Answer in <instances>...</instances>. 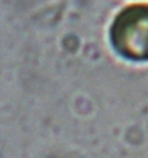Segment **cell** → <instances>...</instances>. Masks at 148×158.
<instances>
[{
	"instance_id": "1",
	"label": "cell",
	"mask_w": 148,
	"mask_h": 158,
	"mask_svg": "<svg viewBox=\"0 0 148 158\" xmlns=\"http://www.w3.org/2000/svg\"><path fill=\"white\" fill-rule=\"evenodd\" d=\"M119 52L129 58H148V7H131L119 15L112 29Z\"/></svg>"
}]
</instances>
